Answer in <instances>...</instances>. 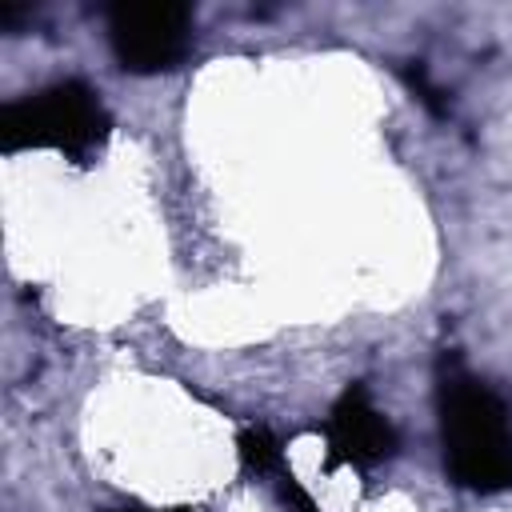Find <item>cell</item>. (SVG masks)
I'll use <instances>...</instances> for the list:
<instances>
[{"instance_id":"obj_5","label":"cell","mask_w":512,"mask_h":512,"mask_svg":"<svg viewBox=\"0 0 512 512\" xmlns=\"http://www.w3.org/2000/svg\"><path fill=\"white\" fill-rule=\"evenodd\" d=\"M240 460L248 472H280V440L268 428H244L240 432Z\"/></svg>"},{"instance_id":"obj_4","label":"cell","mask_w":512,"mask_h":512,"mask_svg":"<svg viewBox=\"0 0 512 512\" xmlns=\"http://www.w3.org/2000/svg\"><path fill=\"white\" fill-rule=\"evenodd\" d=\"M320 436L328 444V468H340V464H352L360 472H372L380 464H388L400 448V436L396 428L388 424V416L372 404L368 388L356 380L348 384L332 412L324 416L320 424Z\"/></svg>"},{"instance_id":"obj_3","label":"cell","mask_w":512,"mask_h":512,"mask_svg":"<svg viewBox=\"0 0 512 512\" xmlns=\"http://www.w3.org/2000/svg\"><path fill=\"white\" fill-rule=\"evenodd\" d=\"M104 20L116 64L136 76L180 68L196 32V16L188 4H112Z\"/></svg>"},{"instance_id":"obj_1","label":"cell","mask_w":512,"mask_h":512,"mask_svg":"<svg viewBox=\"0 0 512 512\" xmlns=\"http://www.w3.org/2000/svg\"><path fill=\"white\" fill-rule=\"evenodd\" d=\"M436 416L444 472L468 492H504L512 488V420L508 404L480 380L456 348H444L436 360Z\"/></svg>"},{"instance_id":"obj_7","label":"cell","mask_w":512,"mask_h":512,"mask_svg":"<svg viewBox=\"0 0 512 512\" xmlns=\"http://www.w3.org/2000/svg\"><path fill=\"white\" fill-rule=\"evenodd\" d=\"M112 512H192V508H140V504H124V508H112Z\"/></svg>"},{"instance_id":"obj_2","label":"cell","mask_w":512,"mask_h":512,"mask_svg":"<svg viewBox=\"0 0 512 512\" xmlns=\"http://www.w3.org/2000/svg\"><path fill=\"white\" fill-rule=\"evenodd\" d=\"M112 116L100 92L84 80H56L48 88L24 92L0 108V148L28 152L48 148L72 164H88L108 140Z\"/></svg>"},{"instance_id":"obj_6","label":"cell","mask_w":512,"mask_h":512,"mask_svg":"<svg viewBox=\"0 0 512 512\" xmlns=\"http://www.w3.org/2000/svg\"><path fill=\"white\" fill-rule=\"evenodd\" d=\"M404 80L412 84V92H416V96H420V100H424V104H428L432 112H444V100H440L444 92H440V88H436V84L428 80V68H424L420 60H412V64L404 68Z\"/></svg>"}]
</instances>
